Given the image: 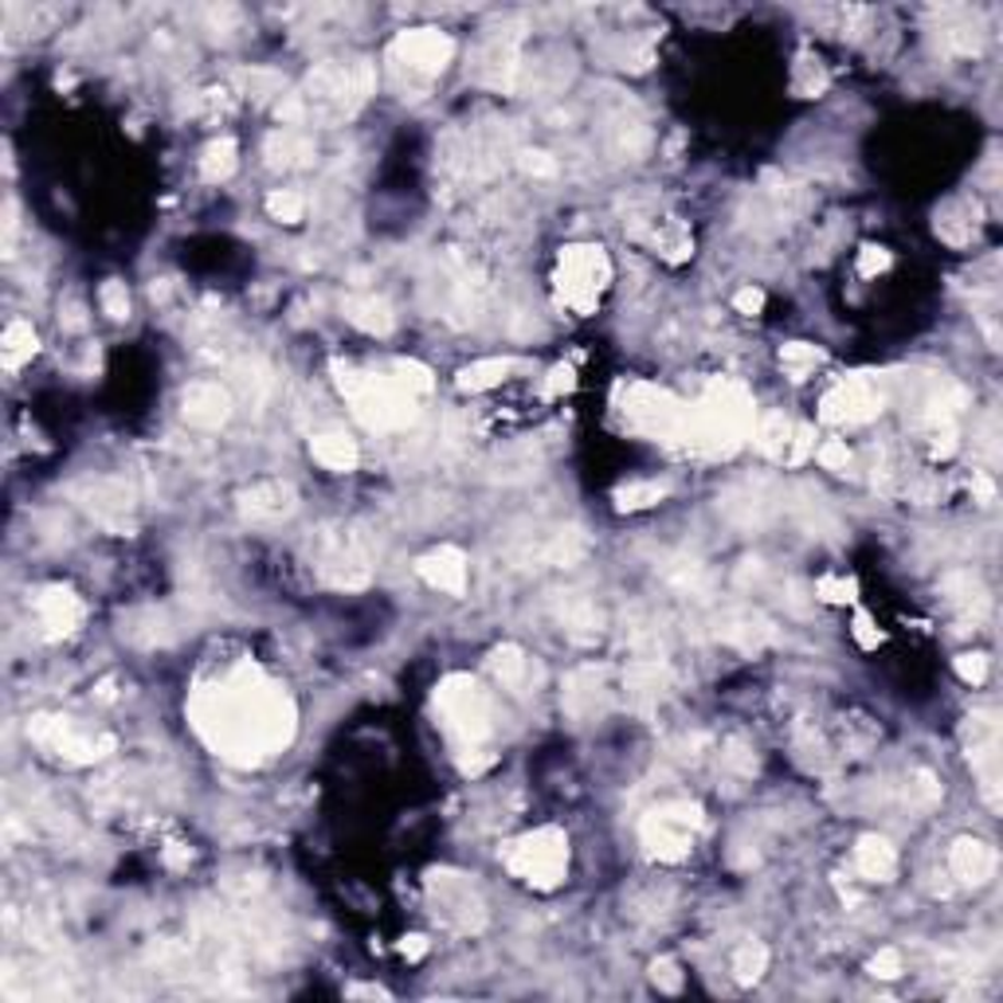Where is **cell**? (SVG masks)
I'll return each mask as SVG.
<instances>
[{"label": "cell", "instance_id": "e7e4bbea", "mask_svg": "<svg viewBox=\"0 0 1003 1003\" xmlns=\"http://www.w3.org/2000/svg\"><path fill=\"white\" fill-rule=\"evenodd\" d=\"M400 949H404V957H408V960H420L423 952H428V940H423V937H404Z\"/></svg>", "mask_w": 1003, "mask_h": 1003}, {"label": "cell", "instance_id": "6da1fadb", "mask_svg": "<svg viewBox=\"0 0 1003 1003\" xmlns=\"http://www.w3.org/2000/svg\"><path fill=\"white\" fill-rule=\"evenodd\" d=\"M188 721L220 761L240 769L271 761L298 729L290 694L255 663L228 666L220 679L200 682L188 702Z\"/></svg>", "mask_w": 1003, "mask_h": 1003}, {"label": "cell", "instance_id": "6125c7cd", "mask_svg": "<svg viewBox=\"0 0 1003 1003\" xmlns=\"http://www.w3.org/2000/svg\"><path fill=\"white\" fill-rule=\"evenodd\" d=\"M16 232H20L16 200H9V205H4V255H12V247H16Z\"/></svg>", "mask_w": 1003, "mask_h": 1003}, {"label": "cell", "instance_id": "ba28073f", "mask_svg": "<svg viewBox=\"0 0 1003 1003\" xmlns=\"http://www.w3.org/2000/svg\"><path fill=\"white\" fill-rule=\"evenodd\" d=\"M553 283H556V298H561L569 310L592 313L611 283V263H608V255H604V247H596V243H573V247H564L561 260H556Z\"/></svg>", "mask_w": 1003, "mask_h": 1003}, {"label": "cell", "instance_id": "7bdbcfd3", "mask_svg": "<svg viewBox=\"0 0 1003 1003\" xmlns=\"http://www.w3.org/2000/svg\"><path fill=\"white\" fill-rule=\"evenodd\" d=\"M666 498V486L663 483H627L616 491V510L631 514V510H647L654 502Z\"/></svg>", "mask_w": 1003, "mask_h": 1003}, {"label": "cell", "instance_id": "f907efd6", "mask_svg": "<svg viewBox=\"0 0 1003 1003\" xmlns=\"http://www.w3.org/2000/svg\"><path fill=\"white\" fill-rule=\"evenodd\" d=\"M393 376L400 381L404 388H412L416 396L431 393V385H436V381H431V368H423L420 361H396V365H393Z\"/></svg>", "mask_w": 1003, "mask_h": 1003}, {"label": "cell", "instance_id": "30bf717a", "mask_svg": "<svg viewBox=\"0 0 1003 1003\" xmlns=\"http://www.w3.org/2000/svg\"><path fill=\"white\" fill-rule=\"evenodd\" d=\"M428 902L431 917L451 933H483L486 925V902L475 890V882L455 870H431L428 874Z\"/></svg>", "mask_w": 1003, "mask_h": 1003}, {"label": "cell", "instance_id": "b9f144b4", "mask_svg": "<svg viewBox=\"0 0 1003 1003\" xmlns=\"http://www.w3.org/2000/svg\"><path fill=\"white\" fill-rule=\"evenodd\" d=\"M905 804L914 807V812H933L940 804V780L929 769L910 772V780H905Z\"/></svg>", "mask_w": 1003, "mask_h": 1003}, {"label": "cell", "instance_id": "f546056e", "mask_svg": "<svg viewBox=\"0 0 1003 1003\" xmlns=\"http://www.w3.org/2000/svg\"><path fill=\"white\" fill-rule=\"evenodd\" d=\"M310 455H313V463H322L326 471H338V475H350V471H357V463H361L357 443H353L345 431H318V436L310 439Z\"/></svg>", "mask_w": 1003, "mask_h": 1003}, {"label": "cell", "instance_id": "f35d334b", "mask_svg": "<svg viewBox=\"0 0 1003 1003\" xmlns=\"http://www.w3.org/2000/svg\"><path fill=\"white\" fill-rule=\"evenodd\" d=\"M721 510L726 518H734L737 526H764L769 518V498H761L757 491H729L721 498Z\"/></svg>", "mask_w": 1003, "mask_h": 1003}, {"label": "cell", "instance_id": "ee69618b", "mask_svg": "<svg viewBox=\"0 0 1003 1003\" xmlns=\"http://www.w3.org/2000/svg\"><path fill=\"white\" fill-rule=\"evenodd\" d=\"M819 361H824V353L815 350V345H807V341H792V345L780 350V365H784V373H789L792 381H804Z\"/></svg>", "mask_w": 1003, "mask_h": 1003}, {"label": "cell", "instance_id": "9a60e30c", "mask_svg": "<svg viewBox=\"0 0 1003 1003\" xmlns=\"http://www.w3.org/2000/svg\"><path fill=\"white\" fill-rule=\"evenodd\" d=\"M882 408H886V393L878 388V381H870V376H847V381H839V385L824 396L819 416H824L827 423H847V428H855V423H870Z\"/></svg>", "mask_w": 1003, "mask_h": 1003}, {"label": "cell", "instance_id": "f5cc1de1", "mask_svg": "<svg viewBox=\"0 0 1003 1003\" xmlns=\"http://www.w3.org/2000/svg\"><path fill=\"white\" fill-rule=\"evenodd\" d=\"M957 674L965 682H972V686H984L988 682V654H980V651L957 654Z\"/></svg>", "mask_w": 1003, "mask_h": 1003}, {"label": "cell", "instance_id": "f6af8a7d", "mask_svg": "<svg viewBox=\"0 0 1003 1003\" xmlns=\"http://www.w3.org/2000/svg\"><path fill=\"white\" fill-rule=\"evenodd\" d=\"M302 212H306V200H302V192H295V188H275L267 197V216L278 220V224H298Z\"/></svg>", "mask_w": 1003, "mask_h": 1003}, {"label": "cell", "instance_id": "8fae6325", "mask_svg": "<svg viewBox=\"0 0 1003 1003\" xmlns=\"http://www.w3.org/2000/svg\"><path fill=\"white\" fill-rule=\"evenodd\" d=\"M627 428L647 439H663V443H682L686 428V404L671 396L659 385H627L624 404H619Z\"/></svg>", "mask_w": 1003, "mask_h": 1003}, {"label": "cell", "instance_id": "836d02e7", "mask_svg": "<svg viewBox=\"0 0 1003 1003\" xmlns=\"http://www.w3.org/2000/svg\"><path fill=\"white\" fill-rule=\"evenodd\" d=\"M235 165H240V145H235L232 137H216V142H208L205 153H200V177H205L208 185L228 180L235 173Z\"/></svg>", "mask_w": 1003, "mask_h": 1003}, {"label": "cell", "instance_id": "74e56055", "mask_svg": "<svg viewBox=\"0 0 1003 1003\" xmlns=\"http://www.w3.org/2000/svg\"><path fill=\"white\" fill-rule=\"evenodd\" d=\"M752 439H757V451L769 459H784L789 451V439H792V423L784 420V412H764L752 428Z\"/></svg>", "mask_w": 1003, "mask_h": 1003}, {"label": "cell", "instance_id": "8d00e7d4", "mask_svg": "<svg viewBox=\"0 0 1003 1003\" xmlns=\"http://www.w3.org/2000/svg\"><path fill=\"white\" fill-rule=\"evenodd\" d=\"M514 368L510 357H491V361H475V365L459 368L455 385L463 388V393H486V388H494L498 381H506V373Z\"/></svg>", "mask_w": 1003, "mask_h": 1003}, {"label": "cell", "instance_id": "5b68a950", "mask_svg": "<svg viewBox=\"0 0 1003 1003\" xmlns=\"http://www.w3.org/2000/svg\"><path fill=\"white\" fill-rule=\"evenodd\" d=\"M333 381H338L341 396L353 404V416L365 423L368 431H400L408 423H416L420 408H416V393L404 388L396 376L365 373L357 365H341L333 361Z\"/></svg>", "mask_w": 1003, "mask_h": 1003}, {"label": "cell", "instance_id": "ac0fdd59", "mask_svg": "<svg viewBox=\"0 0 1003 1003\" xmlns=\"http://www.w3.org/2000/svg\"><path fill=\"white\" fill-rule=\"evenodd\" d=\"M564 714L573 721H596L611 709V686H608V666H581L569 674L564 682Z\"/></svg>", "mask_w": 1003, "mask_h": 1003}, {"label": "cell", "instance_id": "680465c9", "mask_svg": "<svg viewBox=\"0 0 1003 1003\" xmlns=\"http://www.w3.org/2000/svg\"><path fill=\"white\" fill-rule=\"evenodd\" d=\"M734 306H737V313H749V318H757V313L764 310V290L761 287H741L734 295Z\"/></svg>", "mask_w": 1003, "mask_h": 1003}, {"label": "cell", "instance_id": "6f0895ef", "mask_svg": "<svg viewBox=\"0 0 1003 1003\" xmlns=\"http://www.w3.org/2000/svg\"><path fill=\"white\" fill-rule=\"evenodd\" d=\"M890 267V251L886 247H862L859 251V275L862 278H874Z\"/></svg>", "mask_w": 1003, "mask_h": 1003}, {"label": "cell", "instance_id": "9f6ffc18", "mask_svg": "<svg viewBox=\"0 0 1003 1003\" xmlns=\"http://www.w3.org/2000/svg\"><path fill=\"white\" fill-rule=\"evenodd\" d=\"M651 980L663 988V992H679V988H682V972H679V965H674L671 957L654 960V965H651Z\"/></svg>", "mask_w": 1003, "mask_h": 1003}, {"label": "cell", "instance_id": "83f0119b", "mask_svg": "<svg viewBox=\"0 0 1003 1003\" xmlns=\"http://www.w3.org/2000/svg\"><path fill=\"white\" fill-rule=\"evenodd\" d=\"M556 619H561L564 631L573 639H581V643H588V639H596L604 631L600 608H596L588 596H581V592H564V600H556Z\"/></svg>", "mask_w": 1003, "mask_h": 1003}, {"label": "cell", "instance_id": "bcb514c9", "mask_svg": "<svg viewBox=\"0 0 1003 1003\" xmlns=\"http://www.w3.org/2000/svg\"><path fill=\"white\" fill-rule=\"evenodd\" d=\"M99 306L107 318H114V322H125L130 318V290H125V283H118V278H107L99 290Z\"/></svg>", "mask_w": 1003, "mask_h": 1003}, {"label": "cell", "instance_id": "1f68e13d", "mask_svg": "<svg viewBox=\"0 0 1003 1003\" xmlns=\"http://www.w3.org/2000/svg\"><path fill=\"white\" fill-rule=\"evenodd\" d=\"M486 666H491L494 682H498L502 690H521V686H526L529 659H526V651H521L518 643H502V647H494L491 659H486Z\"/></svg>", "mask_w": 1003, "mask_h": 1003}, {"label": "cell", "instance_id": "d590c367", "mask_svg": "<svg viewBox=\"0 0 1003 1003\" xmlns=\"http://www.w3.org/2000/svg\"><path fill=\"white\" fill-rule=\"evenodd\" d=\"M36 350H40L36 330H32L24 318L9 322V330H4V338H0V357H4V368H20L24 361L36 357Z\"/></svg>", "mask_w": 1003, "mask_h": 1003}, {"label": "cell", "instance_id": "484cf974", "mask_svg": "<svg viewBox=\"0 0 1003 1003\" xmlns=\"http://www.w3.org/2000/svg\"><path fill=\"white\" fill-rule=\"evenodd\" d=\"M263 157H267L271 169H302V165H310L318 157V150H313V137H306L302 130H287L283 125V130L267 134Z\"/></svg>", "mask_w": 1003, "mask_h": 1003}, {"label": "cell", "instance_id": "8992f818", "mask_svg": "<svg viewBox=\"0 0 1003 1003\" xmlns=\"http://www.w3.org/2000/svg\"><path fill=\"white\" fill-rule=\"evenodd\" d=\"M698 831L702 807L694 800H666L639 819V842H643L647 859L654 862H682L694 851Z\"/></svg>", "mask_w": 1003, "mask_h": 1003}, {"label": "cell", "instance_id": "d4e9b609", "mask_svg": "<svg viewBox=\"0 0 1003 1003\" xmlns=\"http://www.w3.org/2000/svg\"><path fill=\"white\" fill-rule=\"evenodd\" d=\"M624 690L627 698L639 702V706H651L671 690V674H666V659L663 654H639L636 663L624 671Z\"/></svg>", "mask_w": 1003, "mask_h": 1003}, {"label": "cell", "instance_id": "7dc6e473", "mask_svg": "<svg viewBox=\"0 0 1003 1003\" xmlns=\"http://www.w3.org/2000/svg\"><path fill=\"white\" fill-rule=\"evenodd\" d=\"M815 596L827 604H855L859 600V584H855V576H824L815 584Z\"/></svg>", "mask_w": 1003, "mask_h": 1003}, {"label": "cell", "instance_id": "4316f807", "mask_svg": "<svg viewBox=\"0 0 1003 1003\" xmlns=\"http://www.w3.org/2000/svg\"><path fill=\"white\" fill-rule=\"evenodd\" d=\"M341 313H345V322L373 333V338H388V333L396 330L393 306H388V298H381V295H350L341 302Z\"/></svg>", "mask_w": 1003, "mask_h": 1003}, {"label": "cell", "instance_id": "ffe728a7", "mask_svg": "<svg viewBox=\"0 0 1003 1003\" xmlns=\"http://www.w3.org/2000/svg\"><path fill=\"white\" fill-rule=\"evenodd\" d=\"M717 639L745 654H757L764 647H772L780 639L776 624L757 608H729L726 616H717Z\"/></svg>", "mask_w": 1003, "mask_h": 1003}, {"label": "cell", "instance_id": "e0dca14e", "mask_svg": "<svg viewBox=\"0 0 1003 1003\" xmlns=\"http://www.w3.org/2000/svg\"><path fill=\"white\" fill-rule=\"evenodd\" d=\"M235 506L251 526H278L298 510V491L287 478H263V483H251L247 491H240Z\"/></svg>", "mask_w": 1003, "mask_h": 1003}, {"label": "cell", "instance_id": "277c9868", "mask_svg": "<svg viewBox=\"0 0 1003 1003\" xmlns=\"http://www.w3.org/2000/svg\"><path fill=\"white\" fill-rule=\"evenodd\" d=\"M752 431V393L741 381H714L698 404H686L682 443L698 455H734Z\"/></svg>", "mask_w": 1003, "mask_h": 1003}, {"label": "cell", "instance_id": "be15d7a7", "mask_svg": "<svg viewBox=\"0 0 1003 1003\" xmlns=\"http://www.w3.org/2000/svg\"><path fill=\"white\" fill-rule=\"evenodd\" d=\"M972 494H977L980 502H992L995 498V486L988 475H972Z\"/></svg>", "mask_w": 1003, "mask_h": 1003}, {"label": "cell", "instance_id": "681fc988", "mask_svg": "<svg viewBox=\"0 0 1003 1003\" xmlns=\"http://www.w3.org/2000/svg\"><path fill=\"white\" fill-rule=\"evenodd\" d=\"M518 169L533 180H549V177H556L561 165H556V157L545 150H518Z\"/></svg>", "mask_w": 1003, "mask_h": 1003}, {"label": "cell", "instance_id": "3957f363", "mask_svg": "<svg viewBox=\"0 0 1003 1003\" xmlns=\"http://www.w3.org/2000/svg\"><path fill=\"white\" fill-rule=\"evenodd\" d=\"M436 717L443 734L455 741L459 769L478 776L494 764V752L486 749L491 741V698L471 674H448L436 686Z\"/></svg>", "mask_w": 1003, "mask_h": 1003}, {"label": "cell", "instance_id": "7c38bea8", "mask_svg": "<svg viewBox=\"0 0 1003 1003\" xmlns=\"http://www.w3.org/2000/svg\"><path fill=\"white\" fill-rule=\"evenodd\" d=\"M27 737H32L40 749H47L52 757H59V761H67V764H95V761H102L107 752H114V745H118L110 734H99V737L82 734L71 717H59V714H36L27 721Z\"/></svg>", "mask_w": 1003, "mask_h": 1003}, {"label": "cell", "instance_id": "816d5d0a", "mask_svg": "<svg viewBox=\"0 0 1003 1003\" xmlns=\"http://www.w3.org/2000/svg\"><path fill=\"white\" fill-rule=\"evenodd\" d=\"M815 451V428L812 423H800V428H792V439H789V451H784V459H789L792 466L807 463Z\"/></svg>", "mask_w": 1003, "mask_h": 1003}, {"label": "cell", "instance_id": "11a10c76", "mask_svg": "<svg viewBox=\"0 0 1003 1003\" xmlns=\"http://www.w3.org/2000/svg\"><path fill=\"white\" fill-rule=\"evenodd\" d=\"M867 968H870V977H878V980H897V977H902L905 965H902V952H897V949H882V952H874V957H870Z\"/></svg>", "mask_w": 1003, "mask_h": 1003}, {"label": "cell", "instance_id": "cb8c5ba5", "mask_svg": "<svg viewBox=\"0 0 1003 1003\" xmlns=\"http://www.w3.org/2000/svg\"><path fill=\"white\" fill-rule=\"evenodd\" d=\"M416 573L431 584V588L448 592V596H463L466 592V556L455 545H439L431 553H423L416 561Z\"/></svg>", "mask_w": 1003, "mask_h": 1003}, {"label": "cell", "instance_id": "2e32d148", "mask_svg": "<svg viewBox=\"0 0 1003 1003\" xmlns=\"http://www.w3.org/2000/svg\"><path fill=\"white\" fill-rule=\"evenodd\" d=\"M75 498L82 502V510H90L102 526L114 529V533H130V529H134V521H130L134 491H130L122 478H110V475L90 478V483H82L79 491H75Z\"/></svg>", "mask_w": 1003, "mask_h": 1003}, {"label": "cell", "instance_id": "4fadbf2b", "mask_svg": "<svg viewBox=\"0 0 1003 1003\" xmlns=\"http://www.w3.org/2000/svg\"><path fill=\"white\" fill-rule=\"evenodd\" d=\"M388 55H393L396 71H408L412 79H436L455 59V40L439 27H412L393 40Z\"/></svg>", "mask_w": 1003, "mask_h": 1003}, {"label": "cell", "instance_id": "94428289", "mask_svg": "<svg viewBox=\"0 0 1003 1003\" xmlns=\"http://www.w3.org/2000/svg\"><path fill=\"white\" fill-rule=\"evenodd\" d=\"M573 385H576V376H573V365H556V368H553V376H549V385H545V393H549V396L573 393Z\"/></svg>", "mask_w": 1003, "mask_h": 1003}, {"label": "cell", "instance_id": "db71d44e", "mask_svg": "<svg viewBox=\"0 0 1003 1003\" xmlns=\"http://www.w3.org/2000/svg\"><path fill=\"white\" fill-rule=\"evenodd\" d=\"M815 459H819V466H827V471H847V466H851V448H847V439H827L824 448L815 451Z\"/></svg>", "mask_w": 1003, "mask_h": 1003}, {"label": "cell", "instance_id": "7a4b0ae2", "mask_svg": "<svg viewBox=\"0 0 1003 1003\" xmlns=\"http://www.w3.org/2000/svg\"><path fill=\"white\" fill-rule=\"evenodd\" d=\"M373 87H376V75H373V63L368 59L318 63V67L306 75V87L278 102L275 114L287 130H295V125H341L345 118H353L361 107H365Z\"/></svg>", "mask_w": 1003, "mask_h": 1003}, {"label": "cell", "instance_id": "44dd1931", "mask_svg": "<svg viewBox=\"0 0 1003 1003\" xmlns=\"http://www.w3.org/2000/svg\"><path fill=\"white\" fill-rule=\"evenodd\" d=\"M36 624H40V636L44 639H67L79 631L82 616H87V608H82V600L75 596L71 588H63V584H52V588H44L36 596Z\"/></svg>", "mask_w": 1003, "mask_h": 1003}, {"label": "cell", "instance_id": "ab89813d", "mask_svg": "<svg viewBox=\"0 0 1003 1003\" xmlns=\"http://www.w3.org/2000/svg\"><path fill=\"white\" fill-rule=\"evenodd\" d=\"M663 576H666V584H671V588L682 592V596H702V592H706V584H709L706 564L694 561V556H679V561H671L663 569Z\"/></svg>", "mask_w": 1003, "mask_h": 1003}, {"label": "cell", "instance_id": "60d3db41", "mask_svg": "<svg viewBox=\"0 0 1003 1003\" xmlns=\"http://www.w3.org/2000/svg\"><path fill=\"white\" fill-rule=\"evenodd\" d=\"M734 980L737 984H757V980L764 977V968H769V949H764L761 940H745V945H737L734 952Z\"/></svg>", "mask_w": 1003, "mask_h": 1003}, {"label": "cell", "instance_id": "603a6c76", "mask_svg": "<svg viewBox=\"0 0 1003 1003\" xmlns=\"http://www.w3.org/2000/svg\"><path fill=\"white\" fill-rule=\"evenodd\" d=\"M940 592L949 608L960 616V624H972L977 627L980 619L988 616V588L972 569H952V573L940 576Z\"/></svg>", "mask_w": 1003, "mask_h": 1003}, {"label": "cell", "instance_id": "d6986e66", "mask_svg": "<svg viewBox=\"0 0 1003 1003\" xmlns=\"http://www.w3.org/2000/svg\"><path fill=\"white\" fill-rule=\"evenodd\" d=\"M232 393H228L220 381H192L180 393V416H185L188 428L200 431H216L232 420Z\"/></svg>", "mask_w": 1003, "mask_h": 1003}, {"label": "cell", "instance_id": "f1b7e54d", "mask_svg": "<svg viewBox=\"0 0 1003 1003\" xmlns=\"http://www.w3.org/2000/svg\"><path fill=\"white\" fill-rule=\"evenodd\" d=\"M855 870H859L867 882H890L897 874V851L894 842L882 839V835H862L855 842Z\"/></svg>", "mask_w": 1003, "mask_h": 1003}, {"label": "cell", "instance_id": "52a82bcc", "mask_svg": "<svg viewBox=\"0 0 1003 1003\" xmlns=\"http://www.w3.org/2000/svg\"><path fill=\"white\" fill-rule=\"evenodd\" d=\"M506 870L538 890H556L569 874V835L561 827H538L506 847Z\"/></svg>", "mask_w": 1003, "mask_h": 1003}, {"label": "cell", "instance_id": "91938a15", "mask_svg": "<svg viewBox=\"0 0 1003 1003\" xmlns=\"http://www.w3.org/2000/svg\"><path fill=\"white\" fill-rule=\"evenodd\" d=\"M855 639H859V647H867V651H874V647L882 643V631L870 624L867 611H859V616H855Z\"/></svg>", "mask_w": 1003, "mask_h": 1003}, {"label": "cell", "instance_id": "e575fe53", "mask_svg": "<svg viewBox=\"0 0 1003 1003\" xmlns=\"http://www.w3.org/2000/svg\"><path fill=\"white\" fill-rule=\"evenodd\" d=\"M122 636L130 639V643H142V647L169 643V619H165V611H157V608L134 611L130 619H122Z\"/></svg>", "mask_w": 1003, "mask_h": 1003}, {"label": "cell", "instance_id": "9c48e42d", "mask_svg": "<svg viewBox=\"0 0 1003 1003\" xmlns=\"http://www.w3.org/2000/svg\"><path fill=\"white\" fill-rule=\"evenodd\" d=\"M313 564L322 581L341 592H361L373 581V556L353 529H322L313 538Z\"/></svg>", "mask_w": 1003, "mask_h": 1003}, {"label": "cell", "instance_id": "4dcf8cb0", "mask_svg": "<svg viewBox=\"0 0 1003 1003\" xmlns=\"http://www.w3.org/2000/svg\"><path fill=\"white\" fill-rule=\"evenodd\" d=\"M937 40L949 55H977L984 44V32H980L977 16H968L965 9H949L937 27Z\"/></svg>", "mask_w": 1003, "mask_h": 1003}, {"label": "cell", "instance_id": "d6a6232c", "mask_svg": "<svg viewBox=\"0 0 1003 1003\" xmlns=\"http://www.w3.org/2000/svg\"><path fill=\"white\" fill-rule=\"evenodd\" d=\"M584 553H588V538H584L576 526L556 529V533H549V538L541 541V561L556 564V569H569V564H576Z\"/></svg>", "mask_w": 1003, "mask_h": 1003}, {"label": "cell", "instance_id": "5bb4252c", "mask_svg": "<svg viewBox=\"0 0 1003 1003\" xmlns=\"http://www.w3.org/2000/svg\"><path fill=\"white\" fill-rule=\"evenodd\" d=\"M965 745H968V764L980 776V792H984L988 807H1000V717L992 709L968 714Z\"/></svg>", "mask_w": 1003, "mask_h": 1003}, {"label": "cell", "instance_id": "c3c4849f", "mask_svg": "<svg viewBox=\"0 0 1003 1003\" xmlns=\"http://www.w3.org/2000/svg\"><path fill=\"white\" fill-rule=\"evenodd\" d=\"M721 764H726L729 772H737V776H752V772H757V757H752V749L741 741V737H729V741L721 745Z\"/></svg>", "mask_w": 1003, "mask_h": 1003}, {"label": "cell", "instance_id": "03108f58", "mask_svg": "<svg viewBox=\"0 0 1003 1003\" xmlns=\"http://www.w3.org/2000/svg\"><path fill=\"white\" fill-rule=\"evenodd\" d=\"M350 995H373V1000H388V992H385V988H353Z\"/></svg>", "mask_w": 1003, "mask_h": 1003}, {"label": "cell", "instance_id": "7402d4cb", "mask_svg": "<svg viewBox=\"0 0 1003 1003\" xmlns=\"http://www.w3.org/2000/svg\"><path fill=\"white\" fill-rule=\"evenodd\" d=\"M995 867H1000V859H995V847L984 839H972V835H960L957 842H952L949 851V874L957 878L960 886H984V882H992Z\"/></svg>", "mask_w": 1003, "mask_h": 1003}]
</instances>
